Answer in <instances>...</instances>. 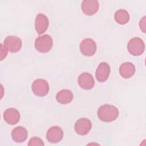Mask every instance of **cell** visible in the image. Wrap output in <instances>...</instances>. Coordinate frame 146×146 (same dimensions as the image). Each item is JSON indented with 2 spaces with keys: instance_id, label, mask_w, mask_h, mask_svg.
I'll list each match as a JSON object with an SVG mask.
<instances>
[{
  "instance_id": "obj_16",
  "label": "cell",
  "mask_w": 146,
  "mask_h": 146,
  "mask_svg": "<svg viewBox=\"0 0 146 146\" xmlns=\"http://www.w3.org/2000/svg\"><path fill=\"white\" fill-rule=\"evenodd\" d=\"M72 92L67 89L62 90L59 91L56 95L57 102L62 104L70 103L73 99Z\"/></svg>"
},
{
  "instance_id": "obj_19",
  "label": "cell",
  "mask_w": 146,
  "mask_h": 146,
  "mask_svg": "<svg viewBox=\"0 0 146 146\" xmlns=\"http://www.w3.org/2000/svg\"><path fill=\"white\" fill-rule=\"evenodd\" d=\"M7 50L5 47V46L1 44V60H2L4 58H5L7 55Z\"/></svg>"
},
{
  "instance_id": "obj_6",
  "label": "cell",
  "mask_w": 146,
  "mask_h": 146,
  "mask_svg": "<svg viewBox=\"0 0 146 146\" xmlns=\"http://www.w3.org/2000/svg\"><path fill=\"white\" fill-rule=\"evenodd\" d=\"M79 47L81 53L87 56H92L96 51V44L91 38L84 39L80 42Z\"/></svg>"
},
{
  "instance_id": "obj_9",
  "label": "cell",
  "mask_w": 146,
  "mask_h": 146,
  "mask_svg": "<svg viewBox=\"0 0 146 146\" xmlns=\"http://www.w3.org/2000/svg\"><path fill=\"white\" fill-rule=\"evenodd\" d=\"M110 65L104 62H102L98 65L96 72L95 76L99 82H104L107 80L110 74Z\"/></svg>"
},
{
  "instance_id": "obj_15",
  "label": "cell",
  "mask_w": 146,
  "mask_h": 146,
  "mask_svg": "<svg viewBox=\"0 0 146 146\" xmlns=\"http://www.w3.org/2000/svg\"><path fill=\"white\" fill-rule=\"evenodd\" d=\"M136 71L134 64L131 62H124L119 67V73L121 77L125 79L131 78Z\"/></svg>"
},
{
  "instance_id": "obj_11",
  "label": "cell",
  "mask_w": 146,
  "mask_h": 146,
  "mask_svg": "<svg viewBox=\"0 0 146 146\" xmlns=\"http://www.w3.org/2000/svg\"><path fill=\"white\" fill-rule=\"evenodd\" d=\"M99 4L96 0H84L82 2V11L87 15H93L98 11Z\"/></svg>"
},
{
  "instance_id": "obj_4",
  "label": "cell",
  "mask_w": 146,
  "mask_h": 146,
  "mask_svg": "<svg viewBox=\"0 0 146 146\" xmlns=\"http://www.w3.org/2000/svg\"><path fill=\"white\" fill-rule=\"evenodd\" d=\"M31 90L35 95L38 96H44L48 93L49 84L44 79H37L33 82Z\"/></svg>"
},
{
  "instance_id": "obj_2",
  "label": "cell",
  "mask_w": 146,
  "mask_h": 146,
  "mask_svg": "<svg viewBox=\"0 0 146 146\" xmlns=\"http://www.w3.org/2000/svg\"><path fill=\"white\" fill-rule=\"evenodd\" d=\"M53 46V40L52 38L48 34L38 36L35 40V49L42 53L49 52Z\"/></svg>"
},
{
  "instance_id": "obj_12",
  "label": "cell",
  "mask_w": 146,
  "mask_h": 146,
  "mask_svg": "<svg viewBox=\"0 0 146 146\" xmlns=\"http://www.w3.org/2000/svg\"><path fill=\"white\" fill-rule=\"evenodd\" d=\"M49 25L48 19L47 16L42 13H39L35 17V29L39 34L44 33Z\"/></svg>"
},
{
  "instance_id": "obj_20",
  "label": "cell",
  "mask_w": 146,
  "mask_h": 146,
  "mask_svg": "<svg viewBox=\"0 0 146 146\" xmlns=\"http://www.w3.org/2000/svg\"><path fill=\"white\" fill-rule=\"evenodd\" d=\"M139 26L140 27V29L143 31V33H145V17H144L142 18V19L140 20L139 22Z\"/></svg>"
},
{
  "instance_id": "obj_7",
  "label": "cell",
  "mask_w": 146,
  "mask_h": 146,
  "mask_svg": "<svg viewBox=\"0 0 146 146\" xmlns=\"http://www.w3.org/2000/svg\"><path fill=\"white\" fill-rule=\"evenodd\" d=\"M92 123L91 121L86 117L78 119L74 125L75 132L80 135H86L91 130Z\"/></svg>"
},
{
  "instance_id": "obj_5",
  "label": "cell",
  "mask_w": 146,
  "mask_h": 146,
  "mask_svg": "<svg viewBox=\"0 0 146 146\" xmlns=\"http://www.w3.org/2000/svg\"><path fill=\"white\" fill-rule=\"evenodd\" d=\"M21 39L14 35L7 36L4 40L3 46L10 52H17L22 47Z\"/></svg>"
},
{
  "instance_id": "obj_13",
  "label": "cell",
  "mask_w": 146,
  "mask_h": 146,
  "mask_svg": "<svg viewBox=\"0 0 146 146\" xmlns=\"http://www.w3.org/2000/svg\"><path fill=\"white\" fill-rule=\"evenodd\" d=\"M3 119L7 123L14 125L19 121L20 113L17 109L9 108L5 111L3 113Z\"/></svg>"
},
{
  "instance_id": "obj_14",
  "label": "cell",
  "mask_w": 146,
  "mask_h": 146,
  "mask_svg": "<svg viewBox=\"0 0 146 146\" xmlns=\"http://www.w3.org/2000/svg\"><path fill=\"white\" fill-rule=\"evenodd\" d=\"M28 133L27 129L22 126H18L14 128L11 132L13 140L17 143H22L27 137Z\"/></svg>"
},
{
  "instance_id": "obj_8",
  "label": "cell",
  "mask_w": 146,
  "mask_h": 146,
  "mask_svg": "<svg viewBox=\"0 0 146 146\" xmlns=\"http://www.w3.org/2000/svg\"><path fill=\"white\" fill-rule=\"evenodd\" d=\"M63 137V131L59 126H52L50 128L46 133L47 140L51 143L60 142Z\"/></svg>"
},
{
  "instance_id": "obj_3",
  "label": "cell",
  "mask_w": 146,
  "mask_h": 146,
  "mask_svg": "<svg viewBox=\"0 0 146 146\" xmlns=\"http://www.w3.org/2000/svg\"><path fill=\"white\" fill-rule=\"evenodd\" d=\"M127 49L131 55L133 56H139L144 52L145 44L141 38L135 37L130 39L128 42Z\"/></svg>"
},
{
  "instance_id": "obj_18",
  "label": "cell",
  "mask_w": 146,
  "mask_h": 146,
  "mask_svg": "<svg viewBox=\"0 0 146 146\" xmlns=\"http://www.w3.org/2000/svg\"><path fill=\"white\" fill-rule=\"evenodd\" d=\"M28 145L29 146H33V145H44V144L43 141V140L38 137H33L31 138L28 143Z\"/></svg>"
},
{
  "instance_id": "obj_17",
  "label": "cell",
  "mask_w": 146,
  "mask_h": 146,
  "mask_svg": "<svg viewBox=\"0 0 146 146\" xmlns=\"http://www.w3.org/2000/svg\"><path fill=\"white\" fill-rule=\"evenodd\" d=\"M115 20L120 25L126 24L129 20V15L128 11L124 9H119L115 13Z\"/></svg>"
},
{
  "instance_id": "obj_10",
  "label": "cell",
  "mask_w": 146,
  "mask_h": 146,
  "mask_svg": "<svg viewBox=\"0 0 146 146\" xmlns=\"http://www.w3.org/2000/svg\"><path fill=\"white\" fill-rule=\"evenodd\" d=\"M78 83L82 88L88 90L94 87L95 80L91 74L88 72H83L78 76Z\"/></svg>"
},
{
  "instance_id": "obj_1",
  "label": "cell",
  "mask_w": 146,
  "mask_h": 146,
  "mask_svg": "<svg viewBox=\"0 0 146 146\" xmlns=\"http://www.w3.org/2000/svg\"><path fill=\"white\" fill-rule=\"evenodd\" d=\"M119 116L117 108L111 104H104L98 110V116L100 120L104 122H111L115 120Z\"/></svg>"
}]
</instances>
